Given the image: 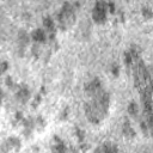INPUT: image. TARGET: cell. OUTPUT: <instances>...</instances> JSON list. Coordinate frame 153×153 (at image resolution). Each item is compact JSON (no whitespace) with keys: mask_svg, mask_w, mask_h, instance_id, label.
Returning <instances> with one entry per match:
<instances>
[{"mask_svg":"<svg viewBox=\"0 0 153 153\" xmlns=\"http://www.w3.org/2000/svg\"><path fill=\"white\" fill-rule=\"evenodd\" d=\"M108 2L105 1H97L94 8L92 11V19L97 25H104L108 20Z\"/></svg>","mask_w":153,"mask_h":153,"instance_id":"obj_1","label":"cell"},{"mask_svg":"<svg viewBox=\"0 0 153 153\" xmlns=\"http://www.w3.org/2000/svg\"><path fill=\"white\" fill-rule=\"evenodd\" d=\"M85 91H86V94L90 97V98H96L103 90H102V84H100V81L98 80V79H94V80H92V81H90L87 85H86V88H85Z\"/></svg>","mask_w":153,"mask_h":153,"instance_id":"obj_2","label":"cell"},{"mask_svg":"<svg viewBox=\"0 0 153 153\" xmlns=\"http://www.w3.org/2000/svg\"><path fill=\"white\" fill-rule=\"evenodd\" d=\"M31 39L36 43V44H43L45 42H48V33L44 29H37L31 33Z\"/></svg>","mask_w":153,"mask_h":153,"instance_id":"obj_3","label":"cell"},{"mask_svg":"<svg viewBox=\"0 0 153 153\" xmlns=\"http://www.w3.org/2000/svg\"><path fill=\"white\" fill-rule=\"evenodd\" d=\"M122 133H123V136H124L127 140H133V139H135V136H136L135 129L131 127V124H130L128 121H126V122L123 123Z\"/></svg>","mask_w":153,"mask_h":153,"instance_id":"obj_4","label":"cell"},{"mask_svg":"<svg viewBox=\"0 0 153 153\" xmlns=\"http://www.w3.org/2000/svg\"><path fill=\"white\" fill-rule=\"evenodd\" d=\"M5 146H7L6 148H4L5 151H18L22 147V141L18 137H11L7 140Z\"/></svg>","mask_w":153,"mask_h":153,"instance_id":"obj_5","label":"cell"},{"mask_svg":"<svg viewBox=\"0 0 153 153\" xmlns=\"http://www.w3.org/2000/svg\"><path fill=\"white\" fill-rule=\"evenodd\" d=\"M17 99L20 103H26L30 99V91L26 87H18L17 90Z\"/></svg>","mask_w":153,"mask_h":153,"instance_id":"obj_6","label":"cell"},{"mask_svg":"<svg viewBox=\"0 0 153 153\" xmlns=\"http://www.w3.org/2000/svg\"><path fill=\"white\" fill-rule=\"evenodd\" d=\"M128 114H129V116L131 117V118H134V120H139L140 118V108H139V105L136 104V103H130L129 104V106H128Z\"/></svg>","mask_w":153,"mask_h":153,"instance_id":"obj_7","label":"cell"},{"mask_svg":"<svg viewBox=\"0 0 153 153\" xmlns=\"http://www.w3.org/2000/svg\"><path fill=\"white\" fill-rule=\"evenodd\" d=\"M47 128V122L43 117H38L35 122H33V129L38 133H43Z\"/></svg>","mask_w":153,"mask_h":153,"instance_id":"obj_8","label":"cell"},{"mask_svg":"<svg viewBox=\"0 0 153 153\" xmlns=\"http://www.w3.org/2000/svg\"><path fill=\"white\" fill-rule=\"evenodd\" d=\"M53 151H57V152H63L67 149V147L65 146L63 141H61L59 137H55L54 139V142H53Z\"/></svg>","mask_w":153,"mask_h":153,"instance_id":"obj_9","label":"cell"},{"mask_svg":"<svg viewBox=\"0 0 153 153\" xmlns=\"http://www.w3.org/2000/svg\"><path fill=\"white\" fill-rule=\"evenodd\" d=\"M142 17H143V19L145 20H151L152 19V11H151V8L149 7H145V8H142Z\"/></svg>","mask_w":153,"mask_h":153,"instance_id":"obj_10","label":"cell"},{"mask_svg":"<svg viewBox=\"0 0 153 153\" xmlns=\"http://www.w3.org/2000/svg\"><path fill=\"white\" fill-rule=\"evenodd\" d=\"M98 151H117V147L111 143H104L103 147L98 148Z\"/></svg>","mask_w":153,"mask_h":153,"instance_id":"obj_11","label":"cell"},{"mask_svg":"<svg viewBox=\"0 0 153 153\" xmlns=\"http://www.w3.org/2000/svg\"><path fill=\"white\" fill-rule=\"evenodd\" d=\"M68 118H69V110H68V109H65V110L62 111L61 116H60V120L66 122V121H68Z\"/></svg>","mask_w":153,"mask_h":153,"instance_id":"obj_12","label":"cell"},{"mask_svg":"<svg viewBox=\"0 0 153 153\" xmlns=\"http://www.w3.org/2000/svg\"><path fill=\"white\" fill-rule=\"evenodd\" d=\"M111 73H112V75H114L115 78H117V76L120 75V67H118L117 65L112 66V67H111Z\"/></svg>","mask_w":153,"mask_h":153,"instance_id":"obj_13","label":"cell"},{"mask_svg":"<svg viewBox=\"0 0 153 153\" xmlns=\"http://www.w3.org/2000/svg\"><path fill=\"white\" fill-rule=\"evenodd\" d=\"M2 108V93H1V91H0V109Z\"/></svg>","mask_w":153,"mask_h":153,"instance_id":"obj_14","label":"cell"}]
</instances>
